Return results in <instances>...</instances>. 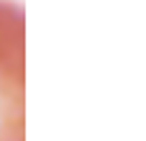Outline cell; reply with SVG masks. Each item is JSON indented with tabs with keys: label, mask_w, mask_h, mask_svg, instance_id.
I'll use <instances>...</instances> for the list:
<instances>
[{
	"label": "cell",
	"mask_w": 146,
	"mask_h": 141,
	"mask_svg": "<svg viewBox=\"0 0 146 141\" xmlns=\"http://www.w3.org/2000/svg\"><path fill=\"white\" fill-rule=\"evenodd\" d=\"M26 18L23 10L0 0V141H23L26 85Z\"/></svg>",
	"instance_id": "obj_1"
}]
</instances>
